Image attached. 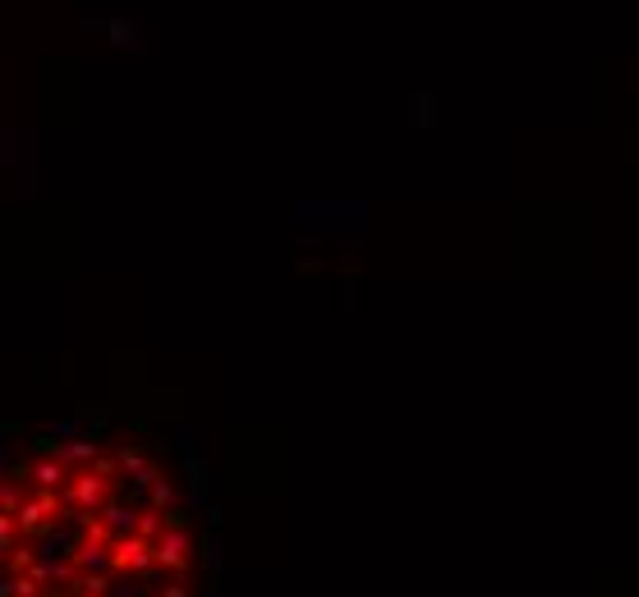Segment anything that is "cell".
Returning a JSON list of instances; mask_svg holds the SVG:
<instances>
[{
	"label": "cell",
	"instance_id": "obj_1",
	"mask_svg": "<svg viewBox=\"0 0 639 597\" xmlns=\"http://www.w3.org/2000/svg\"><path fill=\"white\" fill-rule=\"evenodd\" d=\"M203 538L152 446L28 441L0 483V597H198Z\"/></svg>",
	"mask_w": 639,
	"mask_h": 597
}]
</instances>
